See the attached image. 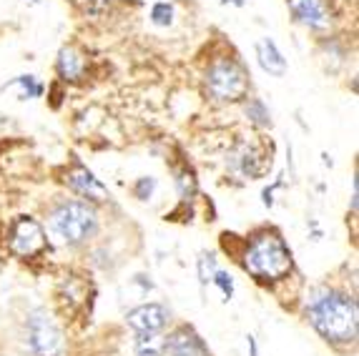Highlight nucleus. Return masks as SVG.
Listing matches in <instances>:
<instances>
[{"label":"nucleus","mask_w":359,"mask_h":356,"mask_svg":"<svg viewBox=\"0 0 359 356\" xmlns=\"http://www.w3.org/2000/svg\"><path fill=\"white\" fill-rule=\"evenodd\" d=\"M311 327L330 344H354L359 327V311L354 299L339 291H324L309 303Z\"/></svg>","instance_id":"f257e3e1"},{"label":"nucleus","mask_w":359,"mask_h":356,"mask_svg":"<svg viewBox=\"0 0 359 356\" xmlns=\"http://www.w3.org/2000/svg\"><path fill=\"white\" fill-rule=\"evenodd\" d=\"M244 268L264 281L282 279L292 268V254L276 233H259L244 254Z\"/></svg>","instance_id":"f03ea898"},{"label":"nucleus","mask_w":359,"mask_h":356,"mask_svg":"<svg viewBox=\"0 0 359 356\" xmlns=\"http://www.w3.org/2000/svg\"><path fill=\"white\" fill-rule=\"evenodd\" d=\"M98 226L96 211L83 201H63L50 214V233L60 244L76 246L93 236Z\"/></svg>","instance_id":"7ed1b4c3"},{"label":"nucleus","mask_w":359,"mask_h":356,"mask_svg":"<svg viewBox=\"0 0 359 356\" xmlns=\"http://www.w3.org/2000/svg\"><path fill=\"white\" fill-rule=\"evenodd\" d=\"M206 90L211 93V98L224 103L231 101H241L249 90V78L246 71L233 63V60H219L209 68L206 73Z\"/></svg>","instance_id":"20e7f679"},{"label":"nucleus","mask_w":359,"mask_h":356,"mask_svg":"<svg viewBox=\"0 0 359 356\" xmlns=\"http://www.w3.org/2000/svg\"><path fill=\"white\" fill-rule=\"evenodd\" d=\"M28 346L36 356H55L60 351V331L43 309L28 316Z\"/></svg>","instance_id":"39448f33"},{"label":"nucleus","mask_w":359,"mask_h":356,"mask_svg":"<svg viewBox=\"0 0 359 356\" xmlns=\"http://www.w3.org/2000/svg\"><path fill=\"white\" fill-rule=\"evenodd\" d=\"M46 246V233H43L41 224L30 216H23L13 224L11 228V249L18 256H33Z\"/></svg>","instance_id":"423d86ee"},{"label":"nucleus","mask_w":359,"mask_h":356,"mask_svg":"<svg viewBox=\"0 0 359 356\" xmlns=\"http://www.w3.org/2000/svg\"><path fill=\"white\" fill-rule=\"evenodd\" d=\"M128 327L138 334H158L171 321V311L163 303H141L126 314Z\"/></svg>","instance_id":"0eeeda50"},{"label":"nucleus","mask_w":359,"mask_h":356,"mask_svg":"<svg viewBox=\"0 0 359 356\" xmlns=\"http://www.w3.org/2000/svg\"><path fill=\"white\" fill-rule=\"evenodd\" d=\"M289 11L302 25L311 30H327L332 25V11L327 0H287Z\"/></svg>","instance_id":"6e6552de"},{"label":"nucleus","mask_w":359,"mask_h":356,"mask_svg":"<svg viewBox=\"0 0 359 356\" xmlns=\"http://www.w3.org/2000/svg\"><path fill=\"white\" fill-rule=\"evenodd\" d=\"M68 186H71L73 191H78L83 198H88V201H106L108 198V191L106 186L98 181L93 173L88 171L86 166H76L68 171Z\"/></svg>","instance_id":"1a4fd4ad"},{"label":"nucleus","mask_w":359,"mask_h":356,"mask_svg":"<svg viewBox=\"0 0 359 356\" xmlns=\"http://www.w3.org/2000/svg\"><path fill=\"white\" fill-rule=\"evenodd\" d=\"M163 349L174 356H206L204 341L191 331V329H176L168 338H163Z\"/></svg>","instance_id":"9d476101"},{"label":"nucleus","mask_w":359,"mask_h":356,"mask_svg":"<svg viewBox=\"0 0 359 356\" xmlns=\"http://www.w3.org/2000/svg\"><path fill=\"white\" fill-rule=\"evenodd\" d=\"M257 58H259V66L269 73V76L282 78L287 73V58H284L282 50L276 48V43L271 38L257 41Z\"/></svg>","instance_id":"9b49d317"},{"label":"nucleus","mask_w":359,"mask_h":356,"mask_svg":"<svg viewBox=\"0 0 359 356\" xmlns=\"http://www.w3.org/2000/svg\"><path fill=\"white\" fill-rule=\"evenodd\" d=\"M58 73L60 78H66V81H78L81 73H83V60L81 55L73 50V48H63L58 53Z\"/></svg>","instance_id":"f8f14e48"},{"label":"nucleus","mask_w":359,"mask_h":356,"mask_svg":"<svg viewBox=\"0 0 359 356\" xmlns=\"http://www.w3.org/2000/svg\"><path fill=\"white\" fill-rule=\"evenodd\" d=\"M133 349H136V356H161L166 351L163 338H158L156 334H138Z\"/></svg>","instance_id":"ddd939ff"},{"label":"nucleus","mask_w":359,"mask_h":356,"mask_svg":"<svg viewBox=\"0 0 359 356\" xmlns=\"http://www.w3.org/2000/svg\"><path fill=\"white\" fill-rule=\"evenodd\" d=\"M244 111H246V118L252 121L254 125H259V128H269V125H271L269 111H266V106H264L259 98H252V101L244 106Z\"/></svg>","instance_id":"4468645a"},{"label":"nucleus","mask_w":359,"mask_h":356,"mask_svg":"<svg viewBox=\"0 0 359 356\" xmlns=\"http://www.w3.org/2000/svg\"><path fill=\"white\" fill-rule=\"evenodd\" d=\"M151 20H154V25H158V28H166V25H171V23H174V6H171V3H166V0L156 3V6L151 8Z\"/></svg>","instance_id":"2eb2a0df"},{"label":"nucleus","mask_w":359,"mask_h":356,"mask_svg":"<svg viewBox=\"0 0 359 356\" xmlns=\"http://www.w3.org/2000/svg\"><path fill=\"white\" fill-rule=\"evenodd\" d=\"M214 273H216L214 254H201V259H198V279H201V284H209L214 279Z\"/></svg>","instance_id":"dca6fc26"},{"label":"nucleus","mask_w":359,"mask_h":356,"mask_svg":"<svg viewBox=\"0 0 359 356\" xmlns=\"http://www.w3.org/2000/svg\"><path fill=\"white\" fill-rule=\"evenodd\" d=\"M15 83L23 88V93H20V98H36V95H41L43 93V85L41 83H36V78L33 76H20Z\"/></svg>","instance_id":"f3484780"},{"label":"nucleus","mask_w":359,"mask_h":356,"mask_svg":"<svg viewBox=\"0 0 359 356\" xmlns=\"http://www.w3.org/2000/svg\"><path fill=\"white\" fill-rule=\"evenodd\" d=\"M211 284L216 286V289L222 291L224 294V299H231L233 296V281H231V276H229V273H224V271H216L214 273V279H211Z\"/></svg>","instance_id":"a211bd4d"},{"label":"nucleus","mask_w":359,"mask_h":356,"mask_svg":"<svg viewBox=\"0 0 359 356\" xmlns=\"http://www.w3.org/2000/svg\"><path fill=\"white\" fill-rule=\"evenodd\" d=\"M156 189V181L151 176H144V178H138L136 186H133V191H136V196L141 198V201H149L151 193H154Z\"/></svg>","instance_id":"6ab92c4d"},{"label":"nucleus","mask_w":359,"mask_h":356,"mask_svg":"<svg viewBox=\"0 0 359 356\" xmlns=\"http://www.w3.org/2000/svg\"><path fill=\"white\" fill-rule=\"evenodd\" d=\"M176 186H179L181 196H184V198H189L194 191H196V181H194L191 173H181V176L176 178Z\"/></svg>","instance_id":"aec40b11"},{"label":"nucleus","mask_w":359,"mask_h":356,"mask_svg":"<svg viewBox=\"0 0 359 356\" xmlns=\"http://www.w3.org/2000/svg\"><path fill=\"white\" fill-rule=\"evenodd\" d=\"M249 349H252V356H259V349H257V341H254V336H249Z\"/></svg>","instance_id":"412c9836"},{"label":"nucleus","mask_w":359,"mask_h":356,"mask_svg":"<svg viewBox=\"0 0 359 356\" xmlns=\"http://www.w3.org/2000/svg\"><path fill=\"white\" fill-rule=\"evenodd\" d=\"M222 3H233V6H244V0H222Z\"/></svg>","instance_id":"4be33fe9"},{"label":"nucleus","mask_w":359,"mask_h":356,"mask_svg":"<svg viewBox=\"0 0 359 356\" xmlns=\"http://www.w3.org/2000/svg\"><path fill=\"white\" fill-rule=\"evenodd\" d=\"M171 356H174V354H171Z\"/></svg>","instance_id":"5701e85b"}]
</instances>
